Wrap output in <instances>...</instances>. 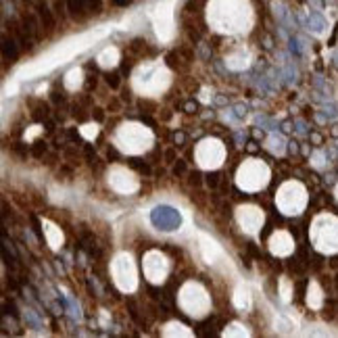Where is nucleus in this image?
I'll return each instance as SVG.
<instances>
[{"mask_svg": "<svg viewBox=\"0 0 338 338\" xmlns=\"http://www.w3.org/2000/svg\"><path fill=\"white\" fill-rule=\"evenodd\" d=\"M155 27H157L159 40H163V42L173 38V21H171V11H169V6H159L157 8Z\"/></svg>", "mask_w": 338, "mask_h": 338, "instance_id": "obj_13", "label": "nucleus"}, {"mask_svg": "<svg viewBox=\"0 0 338 338\" xmlns=\"http://www.w3.org/2000/svg\"><path fill=\"white\" fill-rule=\"evenodd\" d=\"M336 192H338V190H336Z\"/></svg>", "mask_w": 338, "mask_h": 338, "instance_id": "obj_30", "label": "nucleus"}, {"mask_svg": "<svg viewBox=\"0 0 338 338\" xmlns=\"http://www.w3.org/2000/svg\"><path fill=\"white\" fill-rule=\"evenodd\" d=\"M209 21L220 32H242L251 23V11L246 0H215L209 6Z\"/></svg>", "mask_w": 338, "mask_h": 338, "instance_id": "obj_1", "label": "nucleus"}, {"mask_svg": "<svg viewBox=\"0 0 338 338\" xmlns=\"http://www.w3.org/2000/svg\"><path fill=\"white\" fill-rule=\"evenodd\" d=\"M270 182V167H267L259 159H246V161L238 167L236 173V184L244 192H259L261 188Z\"/></svg>", "mask_w": 338, "mask_h": 338, "instance_id": "obj_4", "label": "nucleus"}, {"mask_svg": "<svg viewBox=\"0 0 338 338\" xmlns=\"http://www.w3.org/2000/svg\"><path fill=\"white\" fill-rule=\"evenodd\" d=\"M142 267H144L146 280L153 282V284H161V282H165V278H167V274H169V261H167V257H165L161 251H148V253L144 255V263H142Z\"/></svg>", "mask_w": 338, "mask_h": 338, "instance_id": "obj_11", "label": "nucleus"}, {"mask_svg": "<svg viewBox=\"0 0 338 338\" xmlns=\"http://www.w3.org/2000/svg\"><path fill=\"white\" fill-rule=\"evenodd\" d=\"M115 144L125 155H142L153 146V132L142 123L127 121L121 123L115 132Z\"/></svg>", "mask_w": 338, "mask_h": 338, "instance_id": "obj_3", "label": "nucleus"}, {"mask_svg": "<svg viewBox=\"0 0 338 338\" xmlns=\"http://www.w3.org/2000/svg\"><path fill=\"white\" fill-rule=\"evenodd\" d=\"M79 132H82V136L88 138V140H94V138L98 136V125L96 123H88L84 127H79Z\"/></svg>", "mask_w": 338, "mask_h": 338, "instance_id": "obj_26", "label": "nucleus"}, {"mask_svg": "<svg viewBox=\"0 0 338 338\" xmlns=\"http://www.w3.org/2000/svg\"><path fill=\"white\" fill-rule=\"evenodd\" d=\"M232 301H234V305H236L240 311H248V309H251V305H253V296H251V290H248V286L238 284V286H236V290H234Z\"/></svg>", "mask_w": 338, "mask_h": 338, "instance_id": "obj_17", "label": "nucleus"}, {"mask_svg": "<svg viewBox=\"0 0 338 338\" xmlns=\"http://www.w3.org/2000/svg\"><path fill=\"white\" fill-rule=\"evenodd\" d=\"M267 148L274 153V155H282L284 153V138L282 136H270V140H267Z\"/></svg>", "mask_w": 338, "mask_h": 338, "instance_id": "obj_23", "label": "nucleus"}, {"mask_svg": "<svg viewBox=\"0 0 338 338\" xmlns=\"http://www.w3.org/2000/svg\"><path fill=\"white\" fill-rule=\"evenodd\" d=\"M134 90L142 96H159L171 84V73L161 63H148L138 67L132 75Z\"/></svg>", "mask_w": 338, "mask_h": 338, "instance_id": "obj_2", "label": "nucleus"}, {"mask_svg": "<svg viewBox=\"0 0 338 338\" xmlns=\"http://www.w3.org/2000/svg\"><path fill=\"white\" fill-rule=\"evenodd\" d=\"M307 25H309V29L311 32H315V34H322L324 29H326V19L320 15V13H311L309 15V21H307Z\"/></svg>", "mask_w": 338, "mask_h": 338, "instance_id": "obj_22", "label": "nucleus"}, {"mask_svg": "<svg viewBox=\"0 0 338 338\" xmlns=\"http://www.w3.org/2000/svg\"><path fill=\"white\" fill-rule=\"evenodd\" d=\"M117 61H119V51H117V48H113V46L105 48V51H103L101 55H98V65L105 67V69L115 67V65H117Z\"/></svg>", "mask_w": 338, "mask_h": 338, "instance_id": "obj_19", "label": "nucleus"}, {"mask_svg": "<svg viewBox=\"0 0 338 338\" xmlns=\"http://www.w3.org/2000/svg\"><path fill=\"white\" fill-rule=\"evenodd\" d=\"M251 332L246 330V328L242 326V324H238V322H234V324H230L224 330V336H248Z\"/></svg>", "mask_w": 338, "mask_h": 338, "instance_id": "obj_24", "label": "nucleus"}, {"mask_svg": "<svg viewBox=\"0 0 338 338\" xmlns=\"http://www.w3.org/2000/svg\"><path fill=\"white\" fill-rule=\"evenodd\" d=\"M336 58H338V53H336Z\"/></svg>", "mask_w": 338, "mask_h": 338, "instance_id": "obj_29", "label": "nucleus"}, {"mask_svg": "<svg viewBox=\"0 0 338 338\" xmlns=\"http://www.w3.org/2000/svg\"><path fill=\"white\" fill-rule=\"evenodd\" d=\"M42 227H44L46 242L51 244L53 251H58V248H61V244H63V232H61V227L55 225L53 222H48V220L42 224Z\"/></svg>", "mask_w": 338, "mask_h": 338, "instance_id": "obj_16", "label": "nucleus"}, {"mask_svg": "<svg viewBox=\"0 0 338 338\" xmlns=\"http://www.w3.org/2000/svg\"><path fill=\"white\" fill-rule=\"evenodd\" d=\"M236 222L246 234H257L265 222V215L255 205H240L236 209Z\"/></svg>", "mask_w": 338, "mask_h": 338, "instance_id": "obj_12", "label": "nucleus"}, {"mask_svg": "<svg viewBox=\"0 0 338 338\" xmlns=\"http://www.w3.org/2000/svg\"><path fill=\"white\" fill-rule=\"evenodd\" d=\"M311 238L315 246L324 253L338 251V220L330 215H322L313 222Z\"/></svg>", "mask_w": 338, "mask_h": 338, "instance_id": "obj_7", "label": "nucleus"}, {"mask_svg": "<svg viewBox=\"0 0 338 338\" xmlns=\"http://www.w3.org/2000/svg\"><path fill=\"white\" fill-rule=\"evenodd\" d=\"M198 248H201V255L203 259L209 263V265H215L220 259H224V251L222 246L217 244L213 238H209L207 234H198Z\"/></svg>", "mask_w": 338, "mask_h": 338, "instance_id": "obj_14", "label": "nucleus"}, {"mask_svg": "<svg viewBox=\"0 0 338 338\" xmlns=\"http://www.w3.org/2000/svg\"><path fill=\"white\" fill-rule=\"evenodd\" d=\"M36 134H40V127H38V125H34V130H32V132H29V134H25V138H27V140H29V138H34Z\"/></svg>", "mask_w": 338, "mask_h": 338, "instance_id": "obj_28", "label": "nucleus"}, {"mask_svg": "<svg viewBox=\"0 0 338 338\" xmlns=\"http://www.w3.org/2000/svg\"><path fill=\"white\" fill-rule=\"evenodd\" d=\"M270 251L276 255V257H288L292 251H294V240L292 236L280 230V232H274L272 238H270Z\"/></svg>", "mask_w": 338, "mask_h": 338, "instance_id": "obj_15", "label": "nucleus"}, {"mask_svg": "<svg viewBox=\"0 0 338 338\" xmlns=\"http://www.w3.org/2000/svg\"><path fill=\"white\" fill-rule=\"evenodd\" d=\"M276 205L286 215L301 213L307 205V192L299 182H286L276 194Z\"/></svg>", "mask_w": 338, "mask_h": 338, "instance_id": "obj_8", "label": "nucleus"}, {"mask_svg": "<svg viewBox=\"0 0 338 338\" xmlns=\"http://www.w3.org/2000/svg\"><path fill=\"white\" fill-rule=\"evenodd\" d=\"M177 301H180L182 311L192 317H205L211 311V296L198 282H186Z\"/></svg>", "mask_w": 338, "mask_h": 338, "instance_id": "obj_5", "label": "nucleus"}, {"mask_svg": "<svg viewBox=\"0 0 338 338\" xmlns=\"http://www.w3.org/2000/svg\"><path fill=\"white\" fill-rule=\"evenodd\" d=\"M282 299H284V301L290 299V286H288L286 280H282Z\"/></svg>", "mask_w": 338, "mask_h": 338, "instance_id": "obj_27", "label": "nucleus"}, {"mask_svg": "<svg viewBox=\"0 0 338 338\" xmlns=\"http://www.w3.org/2000/svg\"><path fill=\"white\" fill-rule=\"evenodd\" d=\"M194 159L203 169H217L225 159V146L217 138H205V140L198 142Z\"/></svg>", "mask_w": 338, "mask_h": 338, "instance_id": "obj_9", "label": "nucleus"}, {"mask_svg": "<svg viewBox=\"0 0 338 338\" xmlns=\"http://www.w3.org/2000/svg\"><path fill=\"white\" fill-rule=\"evenodd\" d=\"M163 336H192V330H188L180 322H169L163 328Z\"/></svg>", "mask_w": 338, "mask_h": 338, "instance_id": "obj_20", "label": "nucleus"}, {"mask_svg": "<svg viewBox=\"0 0 338 338\" xmlns=\"http://www.w3.org/2000/svg\"><path fill=\"white\" fill-rule=\"evenodd\" d=\"M225 63H227V67H230V69H234V71H240V69L248 67V63H251V56H248L246 51H238V53L227 56Z\"/></svg>", "mask_w": 338, "mask_h": 338, "instance_id": "obj_18", "label": "nucleus"}, {"mask_svg": "<svg viewBox=\"0 0 338 338\" xmlns=\"http://www.w3.org/2000/svg\"><path fill=\"white\" fill-rule=\"evenodd\" d=\"M307 301H309L311 307H320L322 305V294H320V288L315 284L309 286V296H307Z\"/></svg>", "mask_w": 338, "mask_h": 338, "instance_id": "obj_25", "label": "nucleus"}, {"mask_svg": "<svg viewBox=\"0 0 338 338\" xmlns=\"http://www.w3.org/2000/svg\"><path fill=\"white\" fill-rule=\"evenodd\" d=\"M107 177H109V186H111L117 194H134L138 188H140V182H138L136 173L121 165H115L109 169Z\"/></svg>", "mask_w": 338, "mask_h": 338, "instance_id": "obj_10", "label": "nucleus"}, {"mask_svg": "<svg viewBox=\"0 0 338 338\" xmlns=\"http://www.w3.org/2000/svg\"><path fill=\"white\" fill-rule=\"evenodd\" d=\"M113 282L121 292H134L138 288V272L130 253H119L111 263Z\"/></svg>", "mask_w": 338, "mask_h": 338, "instance_id": "obj_6", "label": "nucleus"}, {"mask_svg": "<svg viewBox=\"0 0 338 338\" xmlns=\"http://www.w3.org/2000/svg\"><path fill=\"white\" fill-rule=\"evenodd\" d=\"M82 79H84L82 69H71V71L65 75V86L69 88V90H77V88L82 86Z\"/></svg>", "mask_w": 338, "mask_h": 338, "instance_id": "obj_21", "label": "nucleus"}]
</instances>
